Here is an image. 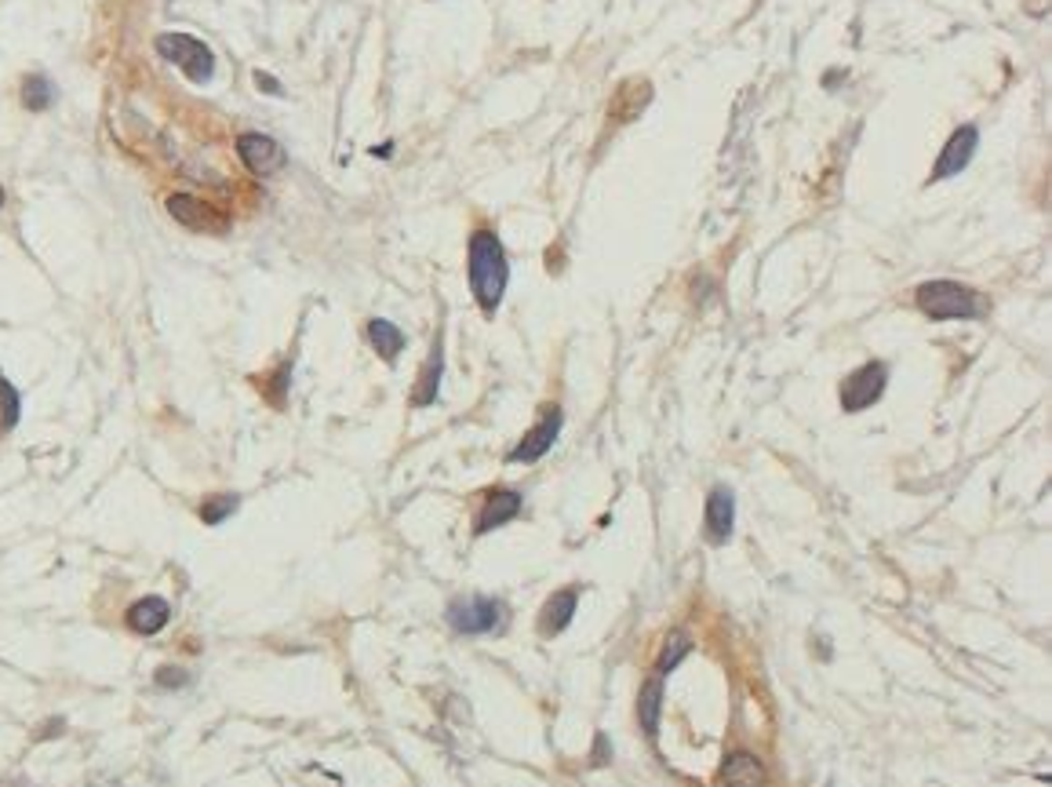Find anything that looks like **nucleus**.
<instances>
[{
	"mask_svg": "<svg viewBox=\"0 0 1052 787\" xmlns=\"http://www.w3.org/2000/svg\"><path fill=\"white\" fill-rule=\"evenodd\" d=\"M441 372H444V347H441V333H437L434 347H430V358H426V365L419 372V383H415V393H412V405L415 409H426L437 401V393H441Z\"/></svg>",
	"mask_w": 1052,
	"mask_h": 787,
	"instance_id": "obj_13",
	"label": "nucleus"
},
{
	"mask_svg": "<svg viewBox=\"0 0 1052 787\" xmlns=\"http://www.w3.org/2000/svg\"><path fill=\"white\" fill-rule=\"evenodd\" d=\"M237 158L245 161L248 172L274 175L277 168H285L288 153H285V147H280L277 139L263 136V132H245V136L237 139Z\"/></svg>",
	"mask_w": 1052,
	"mask_h": 787,
	"instance_id": "obj_9",
	"label": "nucleus"
},
{
	"mask_svg": "<svg viewBox=\"0 0 1052 787\" xmlns=\"http://www.w3.org/2000/svg\"><path fill=\"white\" fill-rule=\"evenodd\" d=\"M4 197H8V193H4V186H0V209H4Z\"/></svg>",
	"mask_w": 1052,
	"mask_h": 787,
	"instance_id": "obj_25",
	"label": "nucleus"
},
{
	"mask_svg": "<svg viewBox=\"0 0 1052 787\" xmlns=\"http://www.w3.org/2000/svg\"><path fill=\"white\" fill-rule=\"evenodd\" d=\"M521 503H525V500H521V492H514V489L488 492L481 514H477V522H474V533L477 536H488V533L503 529L506 522H514V517L521 514Z\"/></svg>",
	"mask_w": 1052,
	"mask_h": 787,
	"instance_id": "obj_10",
	"label": "nucleus"
},
{
	"mask_svg": "<svg viewBox=\"0 0 1052 787\" xmlns=\"http://www.w3.org/2000/svg\"><path fill=\"white\" fill-rule=\"evenodd\" d=\"M18 420H23V393L0 372V434H12L18 427Z\"/></svg>",
	"mask_w": 1052,
	"mask_h": 787,
	"instance_id": "obj_18",
	"label": "nucleus"
},
{
	"mask_svg": "<svg viewBox=\"0 0 1052 787\" xmlns=\"http://www.w3.org/2000/svg\"><path fill=\"white\" fill-rule=\"evenodd\" d=\"M722 784L725 787H765V765H762V759H754L750 751L728 754L725 765H722Z\"/></svg>",
	"mask_w": 1052,
	"mask_h": 787,
	"instance_id": "obj_15",
	"label": "nucleus"
},
{
	"mask_svg": "<svg viewBox=\"0 0 1052 787\" xmlns=\"http://www.w3.org/2000/svg\"><path fill=\"white\" fill-rule=\"evenodd\" d=\"M186 682H190V678H186V671H179V667H161L158 671V686L161 689H179V686H186Z\"/></svg>",
	"mask_w": 1052,
	"mask_h": 787,
	"instance_id": "obj_22",
	"label": "nucleus"
},
{
	"mask_svg": "<svg viewBox=\"0 0 1052 787\" xmlns=\"http://www.w3.org/2000/svg\"><path fill=\"white\" fill-rule=\"evenodd\" d=\"M885 383H889V365H885V361H867V365H860L856 372H849L846 383H841V409L846 412L871 409L885 393Z\"/></svg>",
	"mask_w": 1052,
	"mask_h": 787,
	"instance_id": "obj_5",
	"label": "nucleus"
},
{
	"mask_svg": "<svg viewBox=\"0 0 1052 787\" xmlns=\"http://www.w3.org/2000/svg\"><path fill=\"white\" fill-rule=\"evenodd\" d=\"M444 620H448V627L460 630V635H492V630L503 627L506 605L499 602V598L466 595V598H455V602L444 609Z\"/></svg>",
	"mask_w": 1052,
	"mask_h": 787,
	"instance_id": "obj_4",
	"label": "nucleus"
},
{
	"mask_svg": "<svg viewBox=\"0 0 1052 787\" xmlns=\"http://www.w3.org/2000/svg\"><path fill=\"white\" fill-rule=\"evenodd\" d=\"M976 147H980V128H976V124H962V128H954L951 139H947V147L940 150V158H936V164H932L929 183L954 179L957 172L968 168Z\"/></svg>",
	"mask_w": 1052,
	"mask_h": 787,
	"instance_id": "obj_7",
	"label": "nucleus"
},
{
	"mask_svg": "<svg viewBox=\"0 0 1052 787\" xmlns=\"http://www.w3.org/2000/svg\"><path fill=\"white\" fill-rule=\"evenodd\" d=\"M255 88H259V91H270V96H285V88L277 85V77L263 74V70H259V74H255Z\"/></svg>",
	"mask_w": 1052,
	"mask_h": 787,
	"instance_id": "obj_24",
	"label": "nucleus"
},
{
	"mask_svg": "<svg viewBox=\"0 0 1052 787\" xmlns=\"http://www.w3.org/2000/svg\"><path fill=\"white\" fill-rule=\"evenodd\" d=\"M51 102H55V88H51V80H48V77L34 74V77H26V80H23V107H26V110L40 113V110H48Z\"/></svg>",
	"mask_w": 1052,
	"mask_h": 787,
	"instance_id": "obj_20",
	"label": "nucleus"
},
{
	"mask_svg": "<svg viewBox=\"0 0 1052 787\" xmlns=\"http://www.w3.org/2000/svg\"><path fill=\"white\" fill-rule=\"evenodd\" d=\"M561 423H565V416H561V409H547L543 412V420L536 423L533 430L521 438L514 449H510L506 455V463H536V460H543V455L554 449V441H558V434H561Z\"/></svg>",
	"mask_w": 1052,
	"mask_h": 787,
	"instance_id": "obj_8",
	"label": "nucleus"
},
{
	"mask_svg": "<svg viewBox=\"0 0 1052 787\" xmlns=\"http://www.w3.org/2000/svg\"><path fill=\"white\" fill-rule=\"evenodd\" d=\"M660 714H663V678H652L649 686L641 689V697H638V719H641V729L649 733L652 740L660 737Z\"/></svg>",
	"mask_w": 1052,
	"mask_h": 787,
	"instance_id": "obj_17",
	"label": "nucleus"
},
{
	"mask_svg": "<svg viewBox=\"0 0 1052 787\" xmlns=\"http://www.w3.org/2000/svg\"><path fill=\"white\" fill-rule=\"evenodd\" d=\"M914 303L932 321H973L984 314L980 292H973L968 285H957V282H925L914 292Z\"/></svg>",
	"mask_w": 1052,
	"mask_h": 787,
	"instance_id": "obj_2",
	"label": "nucleus"
},
{
	"mask_svg": "<svg viewBox=\"0 0 1052 787\" xmlns=\"http://www.w3.org/2000/svg\"><path fill=\"white\" fill-rule=\"evenodd\" d=\"M291 376V365H280L277 376H274V390H270V398H274V405H285V383Z\"/></svg>",
	"mask_w": 1052,
	"mask_h": 787,
	"instance_id": "obj_23",
	"label": "nucleus"
},
{
	"mask_svg": "<svg viewBox=\"0 0 1052 787\" xmlns=\"http://www.w3.org/2000/svg\"><path fill=\"white\" fill-rule=\"evenodd\" d=\"M128 627L135 630V635H158V630L168 627V620H172V605L164 602V598L158 595H150V598H139L132 609H128Z\"/></svg>",
	"mask_w": 1052,
	"mask_h": 787,
	"instance_id": "obj_12",
	"label": "nucleus"
},
{
	"mask_svg": "<svg viewBox=\"0 0 1052 787\" xmlns=\"http://www.w3.org/2000/svg\"><path fill=\"white\" fill-rule=\"evenodd\" d=\"M732 529H736V496L725 485H717L706 496V536H711V544H728Z\"/></svg>",
	"mask_w": 1052,
	"mask_h": 787,
	"instance_id": "obj_11",
	"label": "nucleus"
},
{
	"mask_svg": "<svg viewBox=\"0 0 1052 787\" xmlns=\"http://www.w3.org/2000/svg\"><path fill=\"white\" fill-rule=\"evenodd\" d=\"M237 503H241V500H237V496H230V492H223V496H208V500L201 503V522H204V525H223L226 517H230V514L237 511Z\"/></svg>",
	"mask_w": 1052,
	"mask_h": 787,
	"instance_id": "obj_21",
	"label": "nucleus"
},
{
	"mask_svg": "<svg viewBox=\"0 0 1052 787\" xmlns=\"http://www.w3.org/2000/svg\"><path fill=\"white\" fill-rule=\"evenodd\" d=\"M153 48L161 51V59H168L172 66H179L186 80H193V85H204V80H212V74H215V51L190 34H161L158 40H153Z\"/></svg>",
	"mask_w": 1052,
	"mask_h": 787,
	"instance_id": "obj_3",
	"label": "nucleus"
},
{
	"mask_svg": "<svg viewBox=\"0 0 1052 787\" xmlns=\"http://www.w3.org/2000/svg\"><path fill=\"white\" fill-rule=\"evenodd\" d=\"M368 343L375 347V354L393 365V361H398V354L404 350V333H401L398 325H393V321H387V317H372L368 321Z\"/></svg>",
	"mask_w": 1052,
	"mask_h": 787,
	"instance_id": "obj_16",
	"label": "nucleus"
},
{
	"mask_svg": "<svg viewBox=\"0 0 1052 787\" xmlns=\"http://www.w3.org/2000/svg\"><path fill=\"white\" fill-rule=\"evenodd\" d=\"M689 652H692V638H689V635H681V630H678V635H671V638H666V641H663V652H660V660H655V678L671 675V671L678 667L681 660L689 657Z\"/></svg>",
	"mask_w": 1052,
	"mask_h": 787,
	"instance_id": "obj_19",
	"label": "nucleus"
},
{
	"mask_svg": "<svg viewBox=\"0 0 1052 787\" xmlns=\"http://www.w3.org/2000/svg\"><path fill=\"white\" fill-rule=\"evenodd\" d=\"M466 277H471V292L477 299V307H481V314L492 317L510 285V263L496 230H485L481 226V230L471 234V245H466Z\"/></svg>",
	"mask_w": 1052,
	"mask_h": 787,
	"instance_id": "obj_1",
	"label": "nucleus"
},
{
	"mask_svg": "<svg viewBox=\"0 0 1052 787\" xmlns=\"http://www.w3.org/2000/svg\"><path fill=\"white\" fill-rule=\"evenodd\" d=\"M168 215L179 226L193 234H223L230 220H226V212H218L215 204L201 201V197L193 193H172L168 197Z\"/></svg>",
	"mask_w": 1052,
	"mask_h": 787,
	"instance_id": "obj_6",
	"label": "nucleus"
},
{
	"mask_svg": "<svg viewBox=\"0 0 1052 787\" xmlns=\"http://www.w3.org/2000/svg\"><path fill=\"white\" fill-rule=\"evenodd\" d=\"M576 605H579V590L576 587L558 590L554 598H547L543 613H539V630H543L547 638L561 635V630L572 624V616H576Z\"/></svg>",
	"mask_w": 1052,
	"mask_h": 787,
	"instance_id": "obj_14",
	"label": "nucleus"
}]
</instances>
